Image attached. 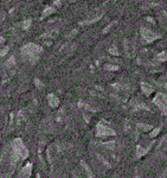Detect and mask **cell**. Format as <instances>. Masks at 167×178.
<instances>
[{
  "label": "cell",
  "mask_w": 167,
  "mask_h": 178,
  "mask_svg": "<svg viewBox=\"0 0 167 178\" xmlns=\"http://www.w3.org/2000/svg\"><path fill=\"white\" fill-rule=\"evenodd\" d=\"M160 131H161V127H157V128L152 130V132H150V138H154V137H157V135L160 133Z\"/></svg>",
  "instance_id": "ba28073f"
},
{
  "label": "cell",
  "mask_w": 167,
  "mask_h": 178,
  "mask_svg": "<svg viewBox=\"0 0 167 178\" xmlns=\"http://www.w3.org/2000/svg\"><path fill=\"white\" fill-rule=\"evenodd\" d=\"M42 128H43V131L45 133H52L56 127H55V124H53L52 120H45L42 124Z\"/></svg>",
  "instance_id": "5b68a950"
},
{
  "label": "cell",
  "mask_w": 167,
  "mask_h": 178,
  "mask_svg": "<svg viewBox=\"0 0 167 178\" xmlns=\"http://www.w3.org/2000/svg\"><path fill=\"white\" fill-rule=\"evenodd\" d=\"M166 176H167V168L161 172V175L159 176V178H166Z\"/></svg>",
  "instance_id": "9c48e42d"
},
{
  "label": "cell",
  "mask_w": 167,
  "mask_h": 178,
  "mask_svg": "<svg viewBox=\"0 0 167 178\" xmlns=\"http://www.w3.org/2000/svg\"><path fill=\"white\" fill-rule=\"evenodd\" d=\"M32 173V164L31 163H27L26 165L20 170V173H19V177L20 178H28Z\"/></svg>",
  "instance_id": "277c9868"
},
{
  "label": "cell",
  "mask_w": 167,
  "mask_h": 178,
  "mask_svg": "<svg viewBox=\"0 0 167 178\" xmlns=\"http://www.w3.org/2000/svg\"><path fill=\"white\" fill-rule=\"evenodd\" d=\"M61 146L57 144V142H53L51 145L47 146V150H46V159L49 161L50 165H53L56 159L58 158V156L61 154Z\"/></svg>",
  "instance_id": "7a4b0ae2"
},
{
  "label": "cell",
  "mask_w": 167,
  "mask_h": 178,
  "mask_svg": "<svg viewBox=\"0 0 167 178\" xmlns=\"http://www.w3.org/2000/svg\"><path fill=\"white\" fill-rule=\"evenodd\" d=\"M79 164H81V168H82V171H83V173H84V176L88 178H93V171H91V169L89 168V165L84 161V160L82 159L81 161H79Z\"/></svg>",
  "instance_id": "8992f818"
},
{
  "label": "cell",
  "mask_w": 167,
  "mask_h": 178,
  "mask_svg": "<svg viewBox=\"0 0 167 178\" xmlns=\"http://www.w3.org/2000/svg\"><path fill=\"white\" fill-rule=\"evenodd\" d=\"M136 127L140 131H143V132H150V131L153 130V126L152 125H146V124H136Z\"/></svg>",
  "instance_id": "52a82bcc"
},
{
  "label": "cell",
  "mask_w": 167,
  "mask_h": 178,
  "mask_svg": "<svg viewBox=\"0 0 167 178\" xmlns=\"http://www.w3.org/2000/svg\"><path fill=\"white\" fill-rule=\"evenodd\" d=\"M96 135L98 138L104 139V138H109V137H115L116 133H115L114 130L107 124L104 120H102V121H100L98 125H97Z\"/></svg>",
  "instance_id": "6da1fadb"
},
{
  "label": "cell",
  "mask_w": 167,
  "mask_h": 178,
  "mask_svg": "<svg viewBox=\"0 0 167 178\" xmlns=\"http://www.w3.org/2000/svg\"><path fill=\"white\" fill-rule=\"evenodd\" d=\"M154 142H155V140H153V141L150 142V144H148L147 146H138V149H136V153H135L136 158L139 159V158H141V157H143V156H145V154L152 149V146L154 145Z\"/></svg>",
  "instance_id": "3957f363"
}]
</instances>
